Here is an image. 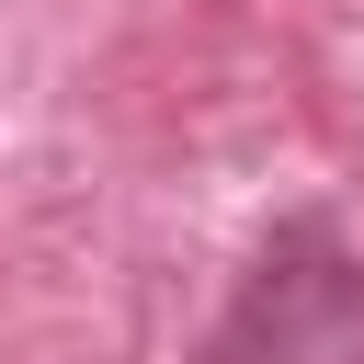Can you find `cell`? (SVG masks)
Returning a JSON list of instances; mask_svg holds the SVG:
<instances>
[{
	"label": "cell",
	"instance_id": "obj_1",
	"mask_svg": "<svg viewBox=\"0 0 364 364\" xmlns=\"http://www.w3.org/2000/svg\"><path fill=\"white\" fill-rule=\"evenodd\" d=\"M353 318H364L353 250L330 239V216H296V228L262 250V273H250L216 364H353Z\"/></svg>",
	"mask_w": 364,
	"mask_h": 364
}]
</instances>
